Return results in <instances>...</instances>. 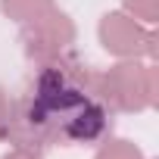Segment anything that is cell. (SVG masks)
Returning a JSON list of instances; mask_svg holds the SVG:
<instances>
[{
    "mask_svg": "<svg viewBox=\"0 0 159 159\" xmlns=\"http://www.w3.org/2000/svg\"><path fill=\"white\" fill-rule=\"evenodd\" d=\"M88 81L91 75L78 66L44 69L28 97L19 103V112L10 116L7 134L13 131L22 147H41L50 140H97L109 128V116Z\"/></svg>",
    "mask_w": 159,
    "mask_h": 159,
    "instance_id": "6da1fadb",
    "label": "cell"
},
{
    "mask_svg": "<svg viewBox=\"0 0 159 159\" xmlns=\"http://www.w3.org/2000/svg\"><path fill=\"white\" fill-rule=\"evenodd\" d=\"M134 38H137L134 22H125V16H106V22H103V41H106V50L128 53V50H134Z\"/></svg>",
    "mask_w": 159,
    "mask_h": 159,
    "instance_id": "7a4b0ae2",
    "label": "cell"
},
{
    "mask_svg": "<svg viewBox=\"0 0 159 159\" xmlns=\"http://www.w3.org/2000/svg\"><path fill=\"white\" fill-rule=\"evenodd\" d=\"M100 159H137V150H131L125 140H119V143L106 147V150L100 153Z\"/></svg>",
    "mask_w": 159,
    "mask_h": 159,
    "instance_id": "3957f363",
    "label": "cell"
},
{
    "mask_svg": "<svg viewBox=\"0 0 159 159\" xmlns=\"http://www.w3.org/2000/svg\"><path fill=\"white\" fill-rule=\"evenodd\" d=\"M7 122H10V112H7V106H3V97H0V134L7 131Z\"/></svg>",
    "mask_w": 159,
    "mask_h": 159,
    "instance_id": "277c9868",
    "label": "cell"
},
{
    "mask_svg": "<svg viewBox=\"0 0 159 159\" xmlns=\"http://www.w3.org/2000/svg\"><path fill=\"white\" fill-rule=\"evenodd\" d=\"M7 159H34V156H28V153H13V156H7Z\"/></svg>",
    "mask_w": 159,
    "mask_h": 159,
    "instance_id": "5b68a950",
    "label": "cell"
}]
</instances>
